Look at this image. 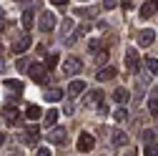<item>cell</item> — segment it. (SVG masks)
<instances>
[{
	"label": "cell",
	"mask_w": 158,
	"mask_h": 156,
	"mask_svg": "<svg viewBox=\"0 0 158 156\" xmlns=\"http://www.w3.org/2000/svg\"><path fill=\"white\" fill-rule=\"evenodd\" d=\"M45 68H48V66H43V63H30L28 73H30V78H33L35 83L45 86V83H48V73H45Z\"/></svg>",
	"instance_id": "obj_1"
},
{
	"label": "cell",
	"mask_w": 158,
	"mask_h": 156,
	"mask_svg": "<svg viewBox=\"0 0 158 156\" xmlns=\"http://www.w3.org/2000/svg\"><path fill=\"white\" fill-rule=\"evenodd\" d=\"M55 15H53V10H43L40 13V18H38V28H40L43 33H48V30H53L55 28Z\"/></svg>",
	"instance_id": "obj_2"
},
{
	"label": "cell",
	"mask_w": 158,
	"mask_h": 156,
	"mask_svg": "<svg viewBox=\"0 0 158 156\" xmlns=\"http://www.w3.org/2000/svg\"><path fill=\"white\" fill-rule=\"evenodd\" d=\"M63 71H65L68 76L81 73V71H83V61H81L78 55H68V58H65V63H63Z\"/></svg>",
	"instance_id": "obj_3"
},
{
	"label": "cell",
	"mask_w": 158,
	"mask_h": 156,
	"mask_svg": "<svg viewBox=\"0 0 158 156\" xmlns=\"http://www.w3.org/2000/svg\"><path fill=\"white\" fill-rule=\"evenodd\" d=\"M126 68H128L131 73H135L138 68H141V55H138L133 48H128V50H126Z\"/></svg>",
	"instance_id": "obj_4"
},
{
	"label": "cell",
	"mask_w": 158,
	"mask_h": 156,
	"mask_svg": "<svg viewBox=\"0 0 158 156\" xmlns=\"http://www.w3.org/2000/svg\"><path fill=\"white\" fill-rule=\"evenodd\" d=\"M65 136H68V133H65L63 126H55V128H50V133H48V141H50L53 146H60V144L65 141Z\"/></svg>",
	"instance_id": "obj_5"
},
{
	"label": "cell",
	"mask_w": 158,
	"mask_h": 156,
	"mask_svg": "<svg viewBox=\"0 0 158 156\" xmlns=\"http://www.w3.org/2000/svg\"><path fill=\"white\" fill-rule=\"evenodd\" d=\"M93 146H95V139H93L90 133H85V131H83L81 136H78V151H83V154H88V151H90Z\"/></svg>",
	"instance_id": "obj_6"
},
{
	"label": "cell",
	"mask_w": 158,
	"mask_h": 156,
	"mask_svg": "<svg viewBox=\"0 0 158 156\" xmlns=\"http://www.w3.org/2000/svg\"><path fill=\"white\" fill-rule=\"evenodd\" d=\"M28 46H30V35H28V33H23V35L13 43V53H15V55H23V53L28 50Z\"/></svg>",
	"instance_id": "obj_7"
},
{
	"label": "cell",
	"mask_w": 158,
	"mask_h": 156,
	"mask_svg": "<svg viewBox=\"0 0 158 156\" xmlns=\"http://www.w3.org/2000/svg\"><path fill=\"white\" fill-rule=\"evenodd\" d=\"M83 91H85V83L81 81V78H75V81L68 83V96H70V98H73V96H81Z\"/></svg>",
	"instance_id": "obj_8"
},
{
	"label": "cell",
	"mask_w": 158,
	"mask_h": 156,
	"mask_svg": "<svg viewBox=\"0 0 158 156\" xmlns=\"http://www.w3.org/2000/svg\"><path fill=\"white\" fill-rule=\"evenodd\" d=\"M110 144H113V146H126V144H128V136H126L121 128H115V131L110 133Z\"/></svg>",
	"instance_id": "obj_9"
},
{
	"label": "cell",
	"mask_w": 158,
	"mask_h": 156,
	"mask_svg": "<svg viewBox=\"0 0 158 156\" xmlns=\"http://www.w3.org/2000/svg\"><path fill=\"white\" fill-rule=\"evenodd\" d=\"M95 78H98V81H113V78H115V68L113 66H106V68H101V71L95 73Z\"/></svg>",
	"instance_id": "obj_10"
},
{
	"label": "cell",
	"mask_w": 158,
	"mask_h": 156,
	"mask_svg": "<svg viewBox=\"0 0 158 156\" xmlns=\"http://www.w3.org/2000/svg\"><path fill=\"white\" fill-rule=\"evenodd\" d=\"M156 41V33L153 30H141V33H138V43H141V46H151Z\"/></svg>",
	"instance_id": "obj_11"
},
{
	"label": "cell",
	"mask_w": 158,
	"mask_h": 156,
	"mask_svg": "<svg viewBox=\"0 0 158 156\" xmlns=\"http://www.w3.org/2000/svg\"><path fill=\"white\" fill-rule=\"evenodd\" d=\"M101 101H103V93L101 91H93V93L85 96V106H101Z\"/></svg>",
	"instance_id": "obj_12"
},
{
	"label": "cell",
	"mask_w": 158,
	"mask_h": 156,
	"mask_svg": "<svg viewBox=\"0 0 158 156\" xmlns=\"http://www.w3.org/2000/svg\"><path fill=\"white\" fill-rule=\"evenodd\" d=\"M3 86H5V88H8L10 93H18V96L23 93V83H20V81H13V78H8V81H5Z\"/></svg>",
	"instance_id": "obj_13"
},
{
	"label": "cell",
	"mask_w": 158,
	"mask_h": 156,
	"mask_svg": "<svg viewBox=\"0 0 158 156\" xmlns=\"http://www.w3.org/2000/svg\"><path fill=\"white\" fill-rule=\"evenodd\" d=\"M43 121H45V126H50V128H55V124H58V111L55 108H50L45 116H43Z\"/></svg>",
	"instance_id": "obj_14"
},
{
	"label": "cell",
	"mask_w": 158,
	"mask_h": 156,
	"mask_svg": "<svg viewBox=\"0 0 158 156\" xmlns=\"http://www.w3.org/2000/svg\"><path fill=\"white\" fill-rule=\"evenodd\" d=\"M153 13H156V3H143L141 5V18H143V20H148Z\"/></svg>",
	"instance_id": "obj_15"
},
{
	"label": "cell",
	"mask_w": 158,
	"mask_h": 156,
	"mask_svg": "<svg viewBox=\"0 0 158 156\" xmlns=\"http://www.w3.org/2000/svg\"><path fill=\"white\" fill-rule=\"evenodd\" d=\"M63 98V91L60 88H48L45 91V101H60Z\"/></svg>",
	"instance_id": "obj_16"
},
{
	"label": "cell",
	"mask_w": 158,
	"mask_h": 156,
	"mask_svg": "<svg viewBox=\"0 0 158 156\" xmlns=\"http://www.w3.org/2000/svg\"><path fill=\"white\" fill-rule=\"evenodd\" d=\"M25 116H28L30 121H35V119H40V116H43V111H40V106H28L25 108Z\"/></svg>",
	"instance_id": "obj_17"
},
{
	"label": "cell",
	"mask_w": 158,
	"mask_h": 156,
	"mask_svg": "<svg viewBox=\"0 0 158 156\" xmlns=\"http://www.w3.org/2000/svg\"><path fill=\"white\" fill-rule=\"evenodd\" d=\"M38 139H40V131H38V126H30V128L25 131V141H33V144H38Z\"/></svg>",
	"instance_id": "obj_18"
},
{
	"label": "cell",
	"mask_w": 158,
	"mask_h": 156,
	"mask_svg": "<svg viewBox=\"0 0 158 156\" xmlns=\"http://www.w3.org/2000/svg\"><path fill=\"white\" fill-rule=\"evenodd\" d=\"M146 68H148V73H153V76H158V58H146Z\"/></svg>",
	"instance_id": "obj_19"
},
{
	"label": "cell",
	"mask_w": 158,
	"mask_h": 156,
	"mask_svg": "<svg viewBox=\"0 0 158 156\" xmlns=\"http://www.w3.org/2000/svg\"><path fill=\"white\" fill-rule=\"evenodd\" d=\"M113 96H115V101H118V103H126V101L131 98V93H128L126 88H115V93H113Z\"/></svg>",
	"instance_id": "obj_20"
},
{
	"label": "cell",
	"mask_w": 158,
	"mask_h": 156,
	"mask_svg": "<svg viewBox=\"0 0 158 156\" xmlns=\"http://www.w3.org/2000/svg\"><path fill=\"white\" fill-rule=\"evenodd\" d=\"M23 28L28 30V28H33V10L30 8H25L23 10Z\"/></svg>",
	"instance_id": "obj_21"
},
{
	"label": "cell",
	"mask_w": 158,
	"mask_h": 156,
	"mask_svg": "<svg viewBox=\"0 0 158 156\" xmlns=\"http://www.w3.org/2000/svg\"><path fill=\"white\" fill-rule=\"evenodd\" d=\"M73 25H75V23L70 20V18H68V20H63V28H60V35H63V38H70V30H73Z\"/></svg>",
	"instance_id": "obj_22"
},
{
	"label": "cell",
	"mask_w": 158,
	"mask_h": 156,
	"mask_svg": "<svg viewBox=\"0 0 158 156\" xmlns=\"http://www.w3.org/2000/svg\"><path fill=\"white\" fill-rule=\"evenodd\" d=\"M113 119H115L118 124H123V121L128 119V111H126V108H115V113H113Z\"/></svg>",
	"instance_id": "obj_23"
},
{
	"label": "cell",
	"mask_w": 158,
	"mask_h": 156,
	"mask_svg": "<svg viewBox=\"0 0 158 156\" xmlns=\"http://www.w3.org/2000/svg\"><path fill=\"white\" fill-rule=\"evenodd\" d=\"M106 61H108V50L103 48V50H98V53H95V63H101V66H103Z\"/></svg>",
	"instance_id": "obj_24"
},
{
	"label": "cell",
	"mask_w": 158,
	"mask_h": 156,
	"mask_svg": "<svg viewBox=\"0 0 158 156\" xmlns=\"http://www.w3.org/2000/svg\"><path fill=\"white\" fill-rule=\"evenodd\" d=\"M60 58H58V53H48V58H45V63H48V68H53Z\"/></svg>",
	"instance_id": "obj_25"
},
{
	"label": "cell",
	"mask_w": 158,
	"mask_h": 156,
	"mask_svg": "<svg viewBox=\"0 0 158 156\" xmlns=\"http://www.w3.org/2000/svg\"><path fill=\"white\" fill-rule=\"evenodd\" d=\"M148 111H151L153 116H158V101H156V98H151V101H148Z\"/></svg>",
	"instance_id": "obj_26"
},
{
	"label": "cell",
	"mask_w": 158,
	"mask_h": 156,
	"mask_svg": "<svg viewBox=\"0 0 158 156\" xmlns=\"http://www.w3.org/2000/svg\"><path fill=\"white\" fill-rule=\"evenodd\" d=\"M146 156H158V146L156 144H148L146 146Z\"/></svg>",
	"instance_id": "obj_27"
},
{
	"label": "cell",
	"mask_w": 158,
	"mask_h": 156,
	"mask_svg": "<svg viewBox=\"0 0 158 156\" xmlns=\"http://www.w3.org/2000/svg\"><path fill=\"white\" fill-rule=\"evenodd\" d=\"M53 5H55V8H60V10H63V8H68L70 3H68V0H53Z\"/></svg>",
	"instance_id": "obj_28"
},
{
	"label": "cell",
	"mask_w": 158,
	"mask_h": 156,
	"mask_svg": "<svg viewBox=\"0 0 158 156\" xmlns=\"http://www.w3.org/2000/svg\"><path fill=\"white\" fill-rule=\"evenodd\" d=\"M38 156H50V149L43 146V149H38Z\"/></svg>",
	"instance_id": "obj_29"
},
{
	"label": "cell",
	"mask_w": 158,
	"mask_h": 156,
	"mask_svg": "<svg viewBox=\"0 0 158 156\" xmlns=\"http://www.w3.org/2000/svg\"><path fill=\"white\" fill-rule=\"evenodd\" d=\"M28 66H30V63H28V61H18V68H20V71H25V68H28Z\"/></svg>",
	"instance_id": "obj_30"
},
{
	"label": "cell",
	"mask_w": 158,
	"mask_h": 156,
	"mask_svg": "<svg viewBox=\"0 0 158 156\" xmlns=\"http://www.w3.org/2000/svg\"><path fill=\"white\" fill-rule=\"evenodd\" d=\"M101 5H103L106 10H113V5H115V3H110V0H106V3H101Z\"/></svg>",
	"instance_id": "obj_31"
},
{
	"label": "cell",
	"mask_w": 158,
	"mask_h": 156,
	"mask_svg": "<svg viewBox=\"0 0 158 156\" xmlns=\"http://www.w3.org/2000/svg\"><path fill=\"white\" fill-rule=\"evenodd\" d=\"M3 144H5V133L0 131V146H3Z\"/></svg>",
	"instance_id": "obj_32"
},
{
	"label": "cell",
	"mask_w": 158,
	"mask_h": 156,
	"mask_svg": "<svg viewBox=\"0 0 158 156\" xmlns=\"http://www.w3.org/2000/svg\"><path fill=\"white\" fill-rule=\"evenodd\" d=\"M3 68H5V66H3V55H0V71H3Z\"/></svg>",
	"instance_id": "obj_33"
},
{
	"label": "cell",
	"mask_w": 158,
	"mask_h": 156,
	"mask_svg": "<svg viewBox=\"0 0 158 156\" xmlns=\"http://www.w3.org/2000/svg\"><path fill=\"white\" fill-rule=\"evenodd\" d=\"M126 156H135V151H131V154H126Z\"/></svg>",
	"instance_id": "obj_34"
}]
</instances>
